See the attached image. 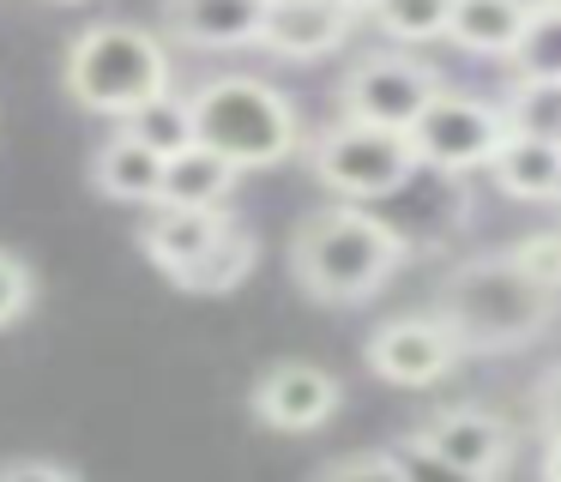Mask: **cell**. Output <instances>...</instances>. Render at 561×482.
I'll use <instances>...</instances> for the list:
<instances>
[{
	"instance_id": "1",
	"label": "cell",
	"mask_w": 561,
	"mask_h": 482,
	"mask_svg": "<svg viewBox=\"0 0 561 482\" xmlns=\"http://www.w3.org/2000/svg\"><path fill=\"white\" fill-rule=\"evenodd\" d=\"M404 260H411L404 229L344 199L308 211L290 236V277L302 284V296L327 301V308H356V301L380 296Z\"/></svg>"
},
{
	"instance_id": "2",
	"label": "cell",
	"mask_w": 561,
	"mask_h": 482,
	"mask_svg": "<svg viewBox=\"0 0 561 482\" xmlns=\"http://www.w3.org/2000/svg\"><path fill=\"white\" fill-rule=\"evenodd\" d=\"M440 320L459 332L465 356H507L556 325L561 296L519 272L507 253H471L440 277Z\"/></svg>"
},
{
	"instance_id": "3",
	"label": "cell",
	"mask_w": 561,
	"mask_h": 482,
	"mask_svg": "<svg viewBox=\"0 0 561 482\" xmlns=\"http://www.w3.org/2000/svg\"><path fill=\"white\" fill-rule=\"evenodd\" d=\"M67 96L91 115L134 120L146 103L175 91V60L170 43L151 36L146 24L127 19H98L67 43Z\"/></svg>"
},
{
	"instance_id": "4",
	"label": "cell",
	"mask_w": 561,
	"mask_h": 482,
	"mask_svg": "<svg viewBox=\"0 0 561 482\" xmlns=\"http://www.w3.org/2000/svg\"><path fill=\"white\" fill-rule=\"evenodd\" d=\"M194 103V127L199 145L218 151L224 163L248 169H272V163H290L302 151V115L296 103L278 91L272 79H254V72H211L187 91Z\"/></svg>"
},
{
	"instance_id": "5",
	"label": "cell",
	"mask_w": 561,
	"mask_h": 482,
	"mask_svg": "<svg viewBox=\"0 0 561 482\" xmlns=\"http://www.w3.org/2000/svg\"><path fill=\"white\" fill-rule=\"evenodd\" d=\"M308 169L327 193H339L344 205H368L399 193L416 175V145L411 133H387V127H363V120H332L308 139Z\"/></svg>"
},
{
	"instance_id": "6",
	"label": "cell",
	"mask_w": 561,
	"mask_h": 482,
	"mask_svg": "<svg viewBox=\"0 0 561 482\" xmlns=\"http://www.w3.org/2000/svg\"><path fill=\"white\" fill-rule=\"evenodd\" d=\"M513 139V120L501 103L477 91H453L440 84V96L423 108V120L411 127V145H416V163L423 169H440V175H471V169H489Z\"/></svg>"
},
{
	"instance_id": "7",
	"label": "cell",
	"mask_w": 561,
	"mask_h": 482,
	"mask_svg": "<svg viewBox=\"0 0 561 482\" xmlns=\"http://www.w3.org/2000/svg\"><path fill=\"white\" fill-rule=\"evenodd\" d=\"M435 96H440V72L423 55H404V48H375V55L351 60V72L339 84L344 120L387 133H411Z\"/></svg>"
},
{
	"instance_id": "8",
	"label": "cell",
	"mask_w": 561,
	"mask_h": 482,
	"mask_svg": "<svg viewBox=\"0 0 561 482\" xmlns=\"http://www.w3.org/2000/svg\"><path fill=\"white\" fill-rule=\"evenodd\" d=\"M363 362H368V374H375V380L411 386V392H416V386L447 380V374L465 362V344H459V332L440 320V308H428V313H392V320H380L375 332H368Z\"/></svg>"
},
{
	"instance_id": "9",
	"label": "cell",
	"mask_w": 561,
	"mask_h": 482,
	"mask_svg": "<svg viewBox=\"0 0 561 482\" xmlns=\"http://www.w3.org/2000/svg\"><path fill=\"white\" fill-rule=\"evenodd\" d=\"M344 410V386L320 362H272L248 386V416L272 434H314Z\"/></svg>"
},
{
	"instance_id": "10",
	"label": "cell",
	"mask_w": 561,
	"mask_h": 482,
	"mask_svg": "<svg viewBox=\"0 0 561 482\" xmlns=\"http://www.w3.org/2000/svg\"><path fill=\"white\" fill-rule=\"evenodd\" d=\"M411 434L428 452L453 458V464L477 470V477H489V482H501V470L513 464V446H519L513 422L495 416L489 404H440V410H428Z\"/></svg>"
},
{
	"instance_id": "11",
	"label": "cell",
	"mask_w": 561,
	"mask_h": 482,
	"mask_svg": "<svg viewBox=\"0 0 561 482\" xmlns=\"http://www.w3.org/2000/svg\"><path fill=\"white\" fill-rule=\"evenodd\" d=\"M356 31L351 0H272L260 48L278 60H327L332 48H344Z\"/></svg>"
},
{
	"instance_id": "12",
	"label": "cell",
	"mask_w": 561,
	"mask_h": 482,
	"mask_svg": "<svg viewBox=\"0 0 561 482\" xmlns=\"http://www.w3.org/2000/svg\"><path fill=\"white\" fill-rule=\"evenodd\" d=\"M272 0H163V36L182 48H260Z\"/></svg>"
},
{
	"instance_id": "13",
	"label": "cell",
	"mask_w": 561,
	"mask_h": 482,
	"mask_svg": "<svg viewBox=\"0 0 561 482\" xmlns=\"http://www.w3.org/2000/svg\"><path fill=\"white\" fill-rule=\"evenodd\" d=\"M230 223H236L230 211H182V205H151L146 229H139V248H146V260L158 265L163 277H175V284H182V277L194 272V265L206 260L224 236H230Z\"/></svg>"
},
{
	"instance_id": "14",
	"label": "cell",
	"mask_w": 561,
	"mask_h": 482,
	"mask_svg": "<svg viewBox=\"0 0 561 482\" xmlns=\"http://www.w3.org/2000/svg\"><path fill=\"white\" fill-rule=\"evenodd\" d=\"M91 187L115 205H158L163 199V157L122 127L91 151Z\"/></svg>"
},
{
	"instance_id": "15",
	"label": "cell",
	"mask_w": 561,
	"mask_h": 482,
	"mask_svg": "<svg viewBox=\"0 0 561 482\" xmlns=\"http://www.w3.org/2000/svg\"><path fill=\"white\" fill-rule=\"evenodd\" d=\"M531 19L537 0H453L447 43L477 60H507L519 48V36L531 31Z\"/></svg>"
},
{
	"instance_id": "16",
	"label": "cell",
	"mask_w": 561,
	"mask_h": 482,
	"mask_svg": "<svg viewBox=\"0 0 561 482\" xmlns=\"http://www.w3.org/2000/svg\"><path fill=\"white\" fill-rule=\"evenodd\" d=\"M242 181V169L224 163L218 151L194 145V151L163 163V199L158 205H182V211H230V193Z\"/></svg>"
},
{
	"instance_id": "17",
	"label": "cell",
	"mask_w": 561,
	"mask_h": 482,
	"mask_svg": "<svg viewBox=\"0 0 561 482\" xmlns=\"http://www.w3.org/2000/svg\"><path fill=\"white\" fill-rule=\"evenodd\" d=\"M489 175H495V187L507 193V199L556 205L561 199V145L556 139H525V133H513L507 151L489 163Z\"/></svg>"
},
{
	"instance_id": "18",
	"label": "cell",
	"mask_w": 561,
	"mask_h": 482,
	"mask_svg": "<svg viewBox=\"0 0 561 482\" xmlns=\"http://www.w3.org/2000/svg\"><path fill=\"white\" fill-rule=\"evenodd\" d=\"M254 265H260L254 229L230 223V236H224L218 248H211L206 260H199L194 272L182 277V289H194V296H230V289H242L248 277H254Z\"/></svg>"
},
{
	"instance_id": "19",
	"label": "cell",
	"mask_w": 561,
	"mask_h": 482,
	"mask_svg": "<svg viewBox=\"0 0 561 482\" xmlns=\"http://www.w3.org/2000/svg\"><path fill=\"white\" fill-rule=\"evenodd\" d=\"M127 133H134L139 145H151V151L170 163V157H182V151H194L199 145V127H194V103H187L182 91H170V96H158V103H146L134 120H122Z\"/></svg>"
},
{
	"instance_id": "20",
	"label": "cell",
	"mask_w": 561,
	"mask_h": 482,
	"mask_svg": "<svg viewBox=\"0 0 561 482\" xmlns=\"http://www.w3.org/2000/svg\"><path fill=\"white\" fill-rule=\"evenodd\" d=\"M507 67H513V84H561V12H549L537 0V19L507 55Z\"/></svg>"
},
{
	"instance_id": "21",
	"label": "cell",
	"mask_w": 561,
	"mask_h": 482,
	"mask_svg": "<svg viewBox=\"0 0 561 482\" xmlns=\"http://www.w3.org/2000/svg\"><path fill=\"white\" fill-rule=\"evenodd\" d=\"M375 24L392 43H435L453 24V0H387V7L375 12Z\"/></svg>"
},
{
	"instance_id": "22",
	"label": "cell",
	"mask_w": 561,
	"mask_h": 482,
	"mask_svg": "<svg viewBox=\"0 0 561 482\" xmlns=\"http://www.w3.org/2000/svg\"><path fill=\"white\" fill-rule=\"evenodd\" d=\"M507 120L525 139H556L561 145V84H513L507 91Z\"/></svg>"
},
{
	"instance_id": "23",
	"label": "cell",
	"mask_w": 561,
	"mask_h": 482,
	"mask_svg": "<svg viewBox=\"0 0 561 482\" xmlns=\"http://www.w3.org/2000/svg\"><path fill=\"white\" fill-rule=\"evenodd\" d=\"M507 260L519 265L531 284H543L561 296V229H531V236H519L507 248Z\"/></svg>"
},
{
	"instance_id": "24",
	"label": "cell",
	"mask_w": 561,
	"mask_h": 482,
	"mask_svg": "<svg viewBox=\"0 0 561 482\" xmlns=\"http://www.w3.org/2000/svg\"><path fill=\"white\" fill-rule=\"evenodd\" d=\"M392 458H399V470H404V482H489V477H477V470H465V464H453V458H440V452H428L416 434H404L399 446H392Z\"/></svg>"
},
{
	"instance_id": "25",
	"label": "cell",
	"mask_w": 561,
	"mask_h": 482,
	"mask_svg": "<svg viewBox=\"0 0 561 482\" xmlns=\"http://www.w3.org/2000/svg\"><path fill=\"white\" fill-rule=\"evenodd\" d=\"M314 482H404V470H399V458H392V446H387V452H344V458H332Z\"/></svg>"
},
{
	"instance_id": "26",
	"label": "cell",
	"mask_w": 561,
	"mask_h": 482,
	"mask_svg": "<svg viewBox=\"0 0 561 482\" xmlns=\"http://www.w3.org/2000/svg\"><path fill=\"white\" fill-rule=\"evenodd\" d=\"M31 301H37V277H31V265L19 260V253L0 248V325L25 320Z\"/></svg>"
},
{
	"instance_id": "27",
	"label": "cell",
	"mask_w": 561,
	"mask_h": 482,
	"mask_svg": "<svg viewBox=\"0 0 561 482\" xmlns=\"http://www.w3.org/2000/svg\"><path fill=\"white\" fill-rule=\"evenodd\" d=\"M531 422H537V434H543V440H561V362L537 374V386H531Z\"/></svg>"
},
{
	"instance_id": "28",
	"label": "cell",
	"mask_w": 561,
	"mask_h": 482,
	"mask_svg": "<svg viewBox=\"0 0 561 482\" xmlns=\"http://www.w3.org/2000/svg\"><path fill=\"white\" fill-rule=\"evenodd\" d=\"M0 482H79V477L55 458H13V464H0Z\"/></svg>"
},
{
	"instance_id": "29",
	"label": "cell",
	"mask_w": 561,
	"mask_h": 482,
	"mask_svg": "<svg viewBox=\"0 0 561 482\" xmlns=\"http://www.w3.org/2000/svg\"><path fill=\"white\" fill-rule=\"evenodd\" d=\"M537 482H561V440H543V458H537Z\"/></svg>"
},
{
	"instance_id": "30",
	"label": "cell",
	"mask_w": 561,
	"mask_h": 482,
	"mask_svg": "<svg viewBox=\"0 0 561 482\" xmlns=\"http://www.w3.org/2000/svg\"><path fill=\"white\" fill-rule=\"evenodd\" d=\"M380 7H387V0H351V12H356V19H375Z\"/></svg>"
},
{
	"instance_id": "31",
	"label": "cell",
	"mask_w": 561,
	"mask_h": 482,
	"mask_svg": "<svg viewBox=\"0 0 561 482\" xmlns=\"http://www.w3.org/2000/svg\"><path fill=\"white\" fill-rule=\"evenodd\" d=\"M543 7H549V12H561V0H543Z\"/></svg>"
}]
</instances>
